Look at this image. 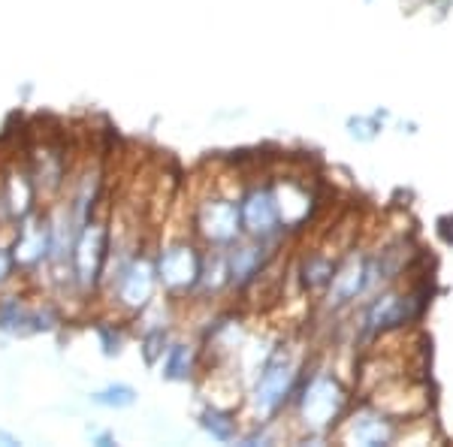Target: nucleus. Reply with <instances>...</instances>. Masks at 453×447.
Instances as JSON below:
<instances>
[{
	"instance_id": "1",
	"label": "nucleus",
	"mask_w": 453,
	"mask_h": 447,
	"mask_svg": "<svg viewBox=\"0 0 453 447\" xmlns=\"http://www.w3.org/2000/svg\"><path fill=\"white\" fill-rule=\"evenodd\" d=\"M109 248H112V227H109L106 218L97 212L91 221H85L79 227L76 239H73V251H70L73 299H88L104 288Z\"/></svg>"
},
{
	"instance_id": "2",
	"label": "nucleus",
	"mask_w": 453,
	"mask_h": 447,
	"mask_svg": "<svg viewBox=\"0 0 453 447\" xmlns=\"http://www.w3.org/2000/svg\"><path fill=\"white\" fill-rule=\"evenodd\" d=\"M157 288H160V278H157L155 258L136 251L134 258L106 269L104 288L100 290H104L109 303H112L115 309H121L124 314H142L155 303Z\"/></svg>"
},
{
	"instance_id": "3",
	"label": "nucleus",
	"mask_w": 453,
	"mask_h": 447,
	"mask_svg": "<svg viewBox=\"0 0 453 447\" xmlns=\"http://www.w3.org/2000/svg\"><path fill=\"white\" fill-rule=\"evenodd\" d=\"M64 305L55 297H25L19 288L0 297V333L10 339H27V335H46L61 329Z\"/></svg>"
},
{
	"instance_id": "4",
	"label": "nucleus",
	"mask_w": 453,
	"mask_h": 447,
	"mask_svg": "<svg viewBox=\"0 0 453 447\" xmlns=\"http://www.w3.org/2000/svg\"><path fill=\"white\" fill-rule=\"evenodd\" d=\"M25 164L34 175L42 206H52L55 200H61L73 175L70 145L64 143V136L46 134L31 139V145L25 149Z\"/></svg>"
},
{
	"instance_id": "5",
	"label": "nucleus",
	"mask_w": 453,
	"mask_h": 447,
	"mask_svg": "<svg viewBox=\"0 0 453 447\" xmlns=\"http://www.w3.org/2000/svg\"><path fill=\"white\" fill-rule=\"evenodd\" d=\"M52 242L55 233L46 206H40L34 215H27L25 221L12 227V254H16L21 278L42 275V269L52 260Z\"/></svg>"
},
{
	"instance_id": "6",
	"label": "nucleus",
	"mask_w": 453,
	"mask_h": 447,
	"mask_svg": "<svg viewBox=\"0 0 453 447\" xmlns=\"http://www.w3.org/2000/svg\"><path fill=\"white\" fill-rule=\"evenodd\" d=\"M40 190L34 185V175L27 170L25 158H12L0 166V209L10 227L25 221L27 215H34L40 209Z\"/></svg>"
},
{
	"instance_id": "7",
	"label": "nucleus",
	"mask_w": 453,
	"mask_h": 447,
	"mask_svg": "<svg viewBox=\"0 0 453 447\" xmlns=\"http://www.w3.org/2000/svg\"><path fill=\"white\" fill-rule=\"evenodd\" d=\"M194 227L200 233V239L209 242L211 248H230L245 233L242 209H239V203L226 200V197H206L196 206Z\"/></svg>"
},
{
	"instance_id": "8",
	"label": "nucleus",
	"mask_w": 453,
	"mask_h": 447,
	"mask_svg": "<svg viewBox=\"0 0 453 447\" xmlns=\"http://www.w3.org/2000/svg\"><path fill=\"white\" fill-rule=\"evenodd\" d=\"M155 263H157V278H160V284H164V290L188 293V290L200 288L203 254L194 242H170V245L160 248Z\"/></svg>"
},
{
	"instance_id": "9",
	"label": "nucleus",
	"mask_w": 453,
	"mask_h": 447,
	"mask_svg": "<svg viewBox=\"0 0 453 447\" xmlns=\"http://www.w3.org/2000/svg\"><path fill=\"white\" fill-rule=\"evenodd\" d=\"M294 363L288 360V354L284 351H275L273 357H266V363H263V372L257 378V384H254V412L260 417L279 412V405L284 399H288L290 387H294Z\"/></svg>"
},
{
	"instance_id": "10",
	"label": "nucleus",
	"mask_w": 453,
	"mask_h": 447,
	"mask_svg": "<svg viewBox=\"0 0 453 447\" xmlns=\"http://www.w3.org/2000/svg\"><path fill=\"white\" fill-rule=\"evenodd\" d=\"M239 209H242V230L248 233V236L260 239V242H266L269 236H275V230H279V224H281L275 190H269V188H251L242 197Z\"/></svg>"
},
{
	"instance_id": "11",
	"label": "nucleus",
	"mask_w": 453,
	"mask_h": 447,
	"mask_svg": "<svg viewBox=\"0 0 453 447\" xmlns=\"http://www.w3.org/2000/svg\"><path fill=\"white\" fill-rule=\"evenodd\" d=\"M342 390H339V384H333L330 378H314L309 387H305V393H303V402H299V412H303V420H305V427H311V429H324V427H330L333 423V417L339 414V408H342Z\"/></svg>"
},
{
	"instance_id": "12",
	"label": "nucleus",
	"mask_w": 453,
	"mask_h": 447,
	"mask_svg": "<svg viewBox=\"0 0 453 447\" xmlns=\"http://www.w3.org/2000/svg\"><path fill=\"white\" fill-rule=\"evenodd\" d=\"M263 242L251 239V242H233L230 251H226V263H230V284L242 288V284L251 281L254 275H260L263 266Z\"/></svg>"
},
{
	"instance_id": "13",
	"label": "nucleus",
	"mask_w": 453,
	"mask_h": 447,
	"mask_svg": "<svg viewBox=\"0 0 453 447\" xmlns=\"http://www.w3.org/2000/svg\"><path fill=\"white\" fill-rule=\"evenodd\" d=\"M420 305L414 299H399V297H384L381 303L372 305L369 312V324L372 327H393V324H405L408 318L418 314Z\"/></svg>"
},
{
	"instance_id": "14",
	"label": "nucleus",
	"mask_w": 453,
	"mask_h": 447,
	"mask_svg": "<svg viewBox=\"0 0 453 447\" xmlns=\"http://www.w3.org/2000/svg\"><path fill=\"white\" fill-rule=\"evenodd\" d=\"M200 427L209 432L215 442H233L239 435V423L226 408H218V405H209L200 412Z\"/></svg>"
},
{
	"instance_id": "15",
	"label": "nucleus",
	"mask_w": 453,
	"mask_h": 447,
	"mask_svg": "<svg viewBox=\"0 0 453 447\" xmlns=\"http://www.w3.org/2000/svg\"><path fill=\"white\" fill-rule=\"evenodd\" d=\"M194 372V348L188 342H175L164 354V378L166 381H188Z\"/></svg>"
},
{
	"instance_id": "16",
	"label": "nucleus",
	"mask_w": 453,
	"mask_h": 447,
	"mask_svg": "<svg viewBox=\"0 0 453 447\" xmlns=\"http://www.w3.org/2000/svg\"><path fill=\"white\" fill-rule=\"evenodd\" d=\"M21 273H19V263L16 254H12V227H0V297L6 290L19 288Z\"/></svg>"
},
{
	"instance_id": "17",
	"label": "nucleus",
	"mask_w": 453,
	"mask_h": 447,
	"mask_svg": "<svg viewBox=\"0 0 453 447\" xmlns=\"http://www.w3.org/2000/svg\"><path fill=\"white\" fill-rule=\"evenodd\" d=\"M350 438H354L357 444H384V442H390V427H387L384 417L360 414L350 423Z\"/></svg>"
},
{
	"instance_id": "18",
	"label": "nucleus",
	"mask_w": 453,
	"mask_h": 447,
	"mask_svg": "<svg viewBox=\"0 0 453 447\" xmlns=\"http://www.w3.org/2000/svg\"><path fill=\"white\" fill-rule=\"evenodd\" d=\"M230 284V263H226V251H211L209 258H203V275L200 288L209 293H218Z\"/></svg>"
},
{
	"instance_id": "19",
	"label": "nucleus",
	"mask_w": 453,
	"mask_h": 447,
	"mask_svg": "<svg viewBox=\"0 0 453 447\" xmlns=\"http://www.w3.org/2000/svg\"><path fill=\"white\" fill-rule=\"evenodd\" d=\"M91 402L97 408H109V412H124V408H130L136 402V390L130 384L115 381V384H106V387H100V390H94Z\"/></svg>"
},
{
	"instance_id": "20",
	"label": "nucleus",
	"mask_w": 453,
	"mask_h": 447,
	"mask_svg": "<svg viewBox=\"0 0 453 447\" xmlns=\"http://www.w3.org/2000/svg\"><path fill=\"white\" fill-rule=\"evenodd\" d=\"M363 284H366V266L357 263V260H350L348 266L333 278V293H335L339 303H345V299L357 297V293L363 290Z\"/></svg>"
},
{
	"instance_id": "21",
	"label": "nucleus",
	"mask_w": 453,
	"mask_h": 447,
	"mask_svg": "<svg viewBox=\"0 0 453 447\" xmlns=\"http://www.w3.org/2000/svg\"><path fill=\"white\" fill-rule=\"evenodd\" d=\"M166 348H170V339H166V329L164 327H151L149 333L142 335L140 351H142V360L149 363V366H155L157 360H164Z\"/></svg>"
},
{
	"instance_id": "22",
	"label": "nucleus",
	"mask_w": 453,
	"mask_h": 447,
	"mask_svg": "<svg viewBox=\"0 0 453 447\" xmlns=\"http://www.w3.org/2000/svg\"><path fill=\"white\" fill-rule=\"evenodd\" d=\"M97 339H100V348H104L106 357H119L121 354L124 335H121V329L115 324H100L97 327Z\"/></svg>"
},
{
	"instance_id": "23",
	"label": "nucleus",
	"mask_w": 453,
	"mask_h": 447,
	"mask_svg": "<svg viewBox=\"0 0 453 447\" xmlns=\"http://www.w3.org/2000/svg\"><path fill=\"white\" fill-rule=\"evenodd\" d=\"M333 275V266L326 260H320V258H314L305 263V281L311 284V288H318V284H324L326 278Z\"/></svg>"
},
{
	"instance_id": "24",
	"label": "nucleus",
	"mask_w": 453,
	"mask_h": 447,
	"mask_svg": "<svg viewBox=\"0 0 453 447\" xmlns=\"http://www.w3.org/2000/svg\"><path fill=\"white\" fill-rule=\"evenodd\" d=\"M91 444L112 447V444H115V435H112V432H91Z\"/></svg>"
},
{
	"instance_id": "25",
	"label": "nucleus",
	"mask_w": 453,
	"mask_h": 447,
	"mask_svg": "<svg viewBox=\"0 0 453 447\" xmlns=\"http://www.w3.org/2000/svg\"><path fill=\"white\" fill-rule=\"evenodd\" d=\"M0 447H21V438L6 429H0Z\"/></svg>"
}]
</instances>
